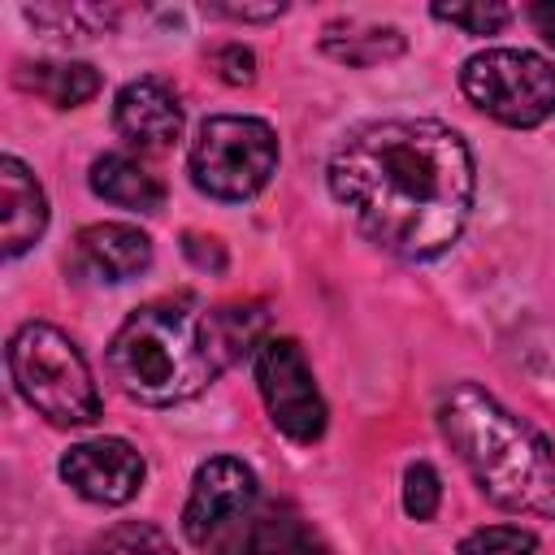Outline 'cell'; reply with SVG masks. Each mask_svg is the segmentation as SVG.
Segmentation results:
<instances>
[{
    "label": "cell",
    "mask_w": 555,
    "mask_h": 555,
    "mask_svg": "<svg viewBox=\"0 0 555 555\" xmlns=\"http://www.w3.org/2000/svg\"><path fill=\"white\" fill-rule=\"evenodd\" d=\"M113 126L139 152H169L182 134V100L156 74L130 78L113 100Z\"/></svg>",
    "instance_id": "10"
},
{
    "label": "cell",
    "mask_w": 555,
    "mask_h": 555,
    "mask_svg": "<svg viewBox=\"0 0 555 555\" xmlns=\"http://www.w3.org/2000/svg\"><path fill=\"white\" fill-rule=\"evenodd\" d=\"M212 546H217V555H304L308 529L286 507H251Z\"/></svg>",
    "instance_id": "13"
},
{
    "label": "cell",
    "mask_w": 555,
    "mask_h": 555,
    "mask_svg": "<svg viewBox=\"0 0 555 555\" xmlns=\"http://www.w3.org/2000/svg\"><path fill=\"white\" fill-rule=\"evenodd\" d=\"M529 22H533V30L555 48V0H538V4H529Z\"/></svg>",
    "instance_id": "26"
},
{
    "label": "cell",
    "mask_w": 555,
    "mask_h": 555,
    "mask_svg": "<svg viewBox=\"0 0 555 555\" xmlns=\"http://www.w3.org/2000/svg\"><path fill=\"white\" fill-rule=\"evenodd\" d=\"M91 191L126 212H156L165 204V186L126 152H104L91 160Z\"/></svg>",
    "instance_id": "14"
},
{
    "label": "cell",
    "mask_w": 555,
    "mask_h": 555,
    "mask_svg": "<svg viewBox=\"0 0 555 555\" xmlns=\"http://www.w3.org/2000/svg\"><path fill=\"white\" fill-rule=\"evenodd\" d=\"M208 65H212V74H217L221 82H230V87H243V82L256 78V56H251V48H243V43H221V48H212V52H208Z\"/></svg>",
    "instance_id": "23"
},
{
    "label": "cell",
    "mask_w": 555,
    "mask_h": 555,
    "mask_svg": "<svg viewBox=\"0 0 555 555\" xmlns=\"http://www.w3.org/2000/svg\"><path fill=\"white\" fill-rule=\"evenodd\" d=\"M460 555H538V538L520 525H481L464 533Z\"/></svg>",
    "instance_id": "19"
},
{
    "label": "cell",
    "mask_w": 555,
    "mask_h": 555,
    "mask_svg": "<svg viewBox=\"0 0 555 555\" xmlns=\"http://www.w3.org/2000/svg\"><path fill=\"white\" fill-rule=\"evenodd\" d=\"M182 251H186V260L195 264V269H208V273H221L225 269V247H221V238H212V234H182Z\"/></svg>",
    "instance_id": "25"
},
{
    "label": "cell",
    "mask_w": 555,
    "mask_h": 555,
    "mask_svg": "<svg viewBox=\"0 0 555 555\" xmlns=\"http://www.w3.org/2000/svg\"><path fill=\"white\" fill-rule=\"evenodd\" d=\"M251 507H256V473L234 455L204 460L191 477V494L182 507V533L195 546L221 542Z\"/></svg>",
    "instance_id": "8"
},
{
    "label": "cell",
    "mask_w": 555,
    "mask_h": 555,
    "mask_svg": "<svg viewBox=\"0 0 555 555\" xmlns=\"http://www.w3.org/2000/svg\"><path fill=\"white\" fill-rule=\"evenodd\" d=\"M108 546H113L117 555H173V542H169L156 525H139V520L113 529Z\"/></svg>",
    "instance_id": "22"
},
{
    "label": "cell",
    "mask_w": 555,
    "mask_h": 555,
    "mask_svg": "<svg viewBox=\"0 0 555 555\" xmlns=\"http://www.w3.org/2000/svg\"><path fill=\"white\" fill-rule=\"evenodd\" d=\"M69 264L87 282H130L152 264V238L130 221H95L74 234Z\"/></svg>",
    "instance_id": "11"
},
{
    "label": "cell",
    "mask_w": 555,
    "mask_h": 555,
    "mask_svg": "<svg viewBox=\"0 0 555 555\" xmlns=\"http://www.w3.org/2000/svg\"><path fill=\"white\" fill-rule=\"evenodd\" d=\"M61 477L87 503L121 507L143 490L147 464L126 438H87L61 455Z\"/></svg>",
    "instance_id": "9"
},
{
    "label": "cell",
    "mask_w": 555,
    "mask_h": 555,
    "mask_svg": "<svg viewBox=\"0 0 555 555\" xmlns=\"http://www.w3.org/2000/svg\"><path fill=\"white\" fill-rule=\"evenodd\" d=\"M48 230V195L39 178L17 160L0 156V243L4 256H22Z\"/></svg>",
    "instance_id": "12"
},
{
    "label": "cell",
    "mask_w": 555,
    "mask_h": 555,
    "mask_svg": "<svg viewBox=\"0 0 555 555\" xmlns=\"http://www.w3.org/2000/svg\"><path fill=\"white\" fill-rule=\"evenodd\" d=\"M225 369L212 312L195 299H152L134 308L113 343H108V373L134 403L173 408L195 399L217 382Z\"/></svg>",
    "instance_id": "3"
},
{
    "label": "cell",
    "mask_w": 555,
    "mask_h": 555,
    "mask_svg": "<svg viewBox=\"0 0 555 555\" xmlns=\"http://www.w3.org/2000/svg\"><path fill=\"white\" fill-rule=\"evenodd\" d=\"M256 386L269 408V421L291 442H317L325 434L330 408L312 377V364L295 338H264L256 351Z\"/></svg>",
    "instance_id": "7"
},
{
    "label": "cell",
    "mask_w": 555,
    "mask_h": 555,
    "mask_svg": "<svg viewBox=\"0 0 555 555\" xmlns=\"http://www.w3.org/2000/svg\"><path fill=\"white\" fill-rule=\"evenodd\" d=\"M438 22L460 26L464 35H499L512 22V9L499 0H473V4H434L429 9Z\"/></svg>",
    "instance_id": "20"
},
{
    "label": "cell",
    "mask_w": 555,
    "mask_h": 555,
    "mask_svg": "<svg viewBox=\"0 0 555 555\" xmlns=\"http://www.w3.org/2000/svg\"><path fill=\"white\" fill-rule=\"evenodd\" d=\"M330 191L360 234L390 256H442L473 212V152L434 117H382L356 126L330 156Z\"/></svg>",
    "instance_id": "1"
},
{
    "label": "cell",
    "mask_w": 555,
    "mask_h": 555,
    "mask_svg": "<svg viewBox=\"0 0 555 555\" xmlns=\"http://www.w3.org/2000/svg\"><path fill=\"white\" fill-rule=\"evenodd\" d=\"M321 52L351 65V69H369L382 65L390 56L403 52V35L395 26H373V22H330L321 30Z\"/></svg>",
    "instance_id": "16"
},
{
    "label": "cell",
    "mask_w": 555,
    "mask_h": 555,
    "mask_svg": "<svg viewBox=\"0 0 555 555\" xmlns=\"http://www.w3.org/2000/svg\"><path fill=\"white\" fill-rule=\"evenodd\" d=\"M22 17L35 30H43L48 39H74V43H82V39H95V35L113 30L117 9L113 4H26Z\"/></svg>",
    "instance_id": "17"
},
{
    "label": "cell",
    "mask_w": 555,
    "mask_h": 555,
    "mask_svg": "<svg viewBox=\"0 0 555 555\" xmlns=\"http://www.w3.org/2000/svg\"><path fill=\"white\" fill-rule=\"evenodd\" d=\"M264 325H269V317H264L260 304H230V308H217V312H212V330H217V343H221L225 364H234V360L247 356V351H260Z\"/></svg>",
    "instance_id": "18"
},
{
    "label": "cell",
    "mask_w": 555,
    "mask_h": 555,
    "mask_svg": "<svg viewBox=\"0 0 555 555\" xmlns=\"http://www.w3.org/2000/svg\"><path fill=\"white\" fill-rule=\"evenodd\" d=\"M186 165H191V182L204 195L230 204L251 199L256 191H264V182L278 169V134L260 117L217 113L199 121Z\"/></svg>",
    "instance_id": "5"
},
{
    "label": "cell",
    "mask_w": 555,
    "mask_h": 555,
    "mask_svg": "<svg viewBox=\"0 0 555 555\" xmlns=\"http://www.w3.org/2000/svg\"><path fill=\"white\" fill-rule=\"evenodd\" d=\"M438 503H442V481H438L434 464H425V460L408 464L403 468V512L412 520H434Z\"/></svg>",
    "instance_id": "21"
},
{
    "label": "cell",
    "mask_w": 555,
    "mask_h": 555,
    "mask_svg": "<svg viewBox=\"0 0 555 555\" xmlns=\"http://www.w3.org/2000/svg\"><path fill=\"white\" fill-rule=\"evenodd\" d=\"M304 555H334V551H330V546H325L317 533H308V546H304Z\"/></svg>",
    "instance_id": "27"
},
{
    "label": "cell",
    "mask_w": 555,
    "mask_h": 555,
    "mask_svg": "<svg viewBox=\"0 0 555 555\" xmlns=\"http://www.w3.org/2000/svg\"><path fill=\"white\" fill-rule=\"evenodd\" d=\"M13 78L22 91L48 100L52 108H78L100 91V74L87 61H26Z\"/></svg>",
    "instance_id": "15"
},
{
    "label": "cell",
    "mask_w": 555,
    "mask_h": 555,
    "mask_svg": "<svg viewBox=\"0 0 555 555\" xmlns=\"http://www.w3.org/2000/svg\"><path fill=\"white\" fill-rule=\"evenodd\" d=\"M438 429L494 507L555 516V442L490 390L455 382L438 403Z\"/></svg>",
    "instance_id": "2"
},
{
    "label": "cell",
    "mask_w": 555,
    "mask_h": 555,
    "mask_svg": "<svg viewBox=\"0 0 555 555\" xmlns=\"http://www.w3.org/2000/svg\"><path fill=\"white\" fill-rule=\"evenodd\" d=\"M204 13H212V17H230V22H273V17H282V13H286V4H282V0H269V4L212 0V4H204Z\"/></svg>",
    "instance_id": "24"
},
{
    "label": "cell",
    "mask_w": 555,
    "mask_h": 555,
    "mask_svg": "<svg viewBox=\"0 0 555 555\" xmlns=\"http://www.w3.org/2000/svg\"><path fill=\"white\" fill-rule=\"evenodd\" d=\"M9 377L17 395L52 425H91L100 416V386L69 334L48 321H26L9 338Z\"/></svg>",
    "instance_id": "4"
},
{
    "label": "cell",
    "mask_w": 555,
    "mask_h": 555,
    "mask_svg": "<svg viewBox=\"0 0 555 555\" xmlns=\"http://www.w3.org/2000/svg\"><path fill=\"white\" fill-rule=\"evenodd\" d=\"M460 87L473 108L516 130L542 126L555 113V65L525 48L473 52L460 69Z\"/></svg>",
    "instance_id": "6"
}]
</instances>
